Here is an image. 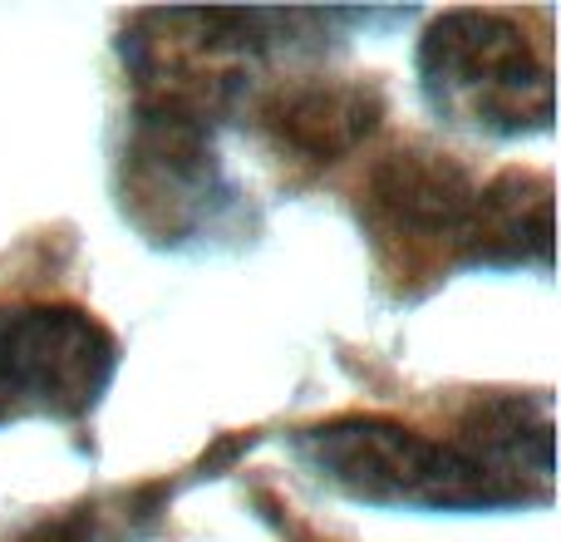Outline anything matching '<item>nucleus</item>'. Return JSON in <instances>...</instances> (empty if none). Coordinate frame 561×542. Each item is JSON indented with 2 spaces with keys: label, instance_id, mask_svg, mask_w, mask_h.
Listing matches in <instances>:
<instances>
[{
  "label": "nucleus",
  "instance_id": "f257e3e1",
  "mask_svg": "<svg viewBox=\"0 0 561 542\" xmlns=\"http://www.w3.org/2000/svg\"><path fill=\"white\" fill-rule=\"evenodd\" d=\"M419 84L438 118L488 138L547 134L557 114L547 59L497 10L438 15L419 39Z\"/></svg>",
  "mask_w": 561,
  "mask_h": 542
},
{
  "label": "nucleus",
  "instance_id": "f03ea898",
  "mask_svg": "<svg viewBox=\"0 0 561 542\" xmlns=\"http://www.w3.org/2000/svg\"><path fill=\"white\" fill-rule=\"evenodd\" d=\"M296 454L320 484L379 508H507L513 498L493 484L463 444L428 439L394 419L345 415L300 429Z\"/></svg>",
  "mask_w": 561,
  "mask_h": 542
},
{
  "label": "nucleus",
  "instance_id": "7ed1b4c3",
  "mask_svg": "<svg viewBox=\"0 0 561 542\" xmlns=\"http://www.w3.org/2000/svg\"><path fill=\"white\" fill-rule=\"evenodd\" d=\"M124 217L158 247H187L222 233L237 213V188L213 148V124L138 109L118 158Z\"/></svg>",
  "mask_w": 561,
  "mask_h": 542
},
{
  "label": "nucleus",
  "instance_id": "20e7f679",
  "mask_svg": "<svg viewBox=\"0 0 561 542\" xmlns=\"http://www.w3.org/2000/svg\"><path fill=\"white\" fill-rule=\"evenodd\" d=\"M118 346L75 306L0 310V425L10 419H79L104 399Z\"/></svg>",
  "mask_w": 561,
  "mask_h": 542
},
{
  "label": "nucleus",
  "instance_id": "39448f33",
  "mask_svg": "<svg viewBox=\"0 0 561 542\" xmlns=\"http://www.w3.org/2000/svg\"><path fill=\"white\" fill-rule=\"evenodd\" d=\"M247 109L262 118L266 138L280 154L310 158V163H335L340 154L365 144L385 114L375 89L350 84V79H290V84L262 89Z\"/></svg>",
  "mask_w": 561,
  "mask_h": 542
},
{
  "label": "nucleus",
  "instance_id": "423d86ee",
  "mask_svg": "<svg viewBox=\"0 0 561 542\" xmlns=\"http://www.w3.org/2000/svg\"><path fill=\"white\" fill-rule=\"evenodd\" d=\"M458 444L493 474V484L513 504L552 494V415H547V405L517 395L488 399L473 409L468 434Z\"/></svg>",
  "mask_w": 561,
  "mask_h": 542
},
{
  "label": "nucleus",
  "instance_id": "0eeeda50",
  "mask_svg": "<svg viewBox=\"0 0 561 542\" xmlns=\"http://www.w3.org/2000/svg\"><path fill=\"white\" fill-rule=\"evenodd\" d=\"M473 262H552V188L542 178H497L478 188L463 237Z\"/></svg>",
  "mask_w": 561,
  "mask_h": 542
},
{
  "label": "nucleus",
  "instance_id": "6e6552de",
  "mask_svg": "<svg viewBox=\"0 0 561 542\" xmlns=\"http://www.w3.org/2000/svg\"><path fill=\"white\" fill-rule=\"evenodd\" d=\"M375 193L399 223L419 233L463 237L478 207V183L444 154H394L375 178Z\"/></svg>",
  "mask_w": 561,
  "mask_h": 542
},
{
  "label": "nucleus",
  "instance_id": "1a4fd4ad",
  "mask_svg": "<svg viewBox=\"0 0 561 542\" xmlns=\"http://www.w3.org/2000/svg\"><path fill=\"white\" fill-rule=\"evenodd\" d=\"M25 542H89V533H84V518H69V523L39 528V533H30Z\"/></svg>",
  "mask_w": 561,
  "mask_h": 542
}]
</instances>
